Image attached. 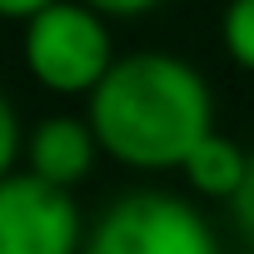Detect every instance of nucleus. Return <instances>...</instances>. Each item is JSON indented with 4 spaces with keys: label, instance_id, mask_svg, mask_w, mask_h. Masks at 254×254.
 Here are the masks:
<instances>
[{
    "label": "nucleus",
    "instance_id": "39448f33",
    "mask_svg": "<svg viewBox=\"0 0 254 254\" xmlns=\"http://www.w3.org/2000/svg\"><path fill=\"white\" fill-rule=\"evenodd\" d=\"M25 155H30L35 175L75 190L80 180H90V170H95V160L105 150H100V135H95L90 115H50V120H40L30 130Z\"/></svg>",
    "mask_w": 254,
    "mask_h": 254
},
{
    "label": "nucleus",
    "instance_id": "423d86ee",
    "mask_svg": "<svg viewBox=\"0 0 254 254\" xmlns=\"http://www.w3.org/2000/svg\"><path fill=\"white\" fill-rule=\"evenodd\" d=\"M180 170H185V180H190L194 194H204V199H234V190H239L244 175H249V150H239L229 135L209 130V135L185 155Z\"/></svg>",
    "mask_w": 254,
    "mask_h": 254
},
{
    "label": "nucleus",
    "instance_id": "6e6552de",
    "mask_svg": "<svg viewBox=\"0 0 254 254\" xmlns=\"http://www.w3.org/2000/svg\"><path fill=\"white\" fill-rule=\"evenodd\" d=\"M15 155H20V115H15L10 95L0 90V175L15 170Z\"/></svg>",
    "mask_w": 254,
    "mask_h": 254
},
{
    "label": "nucleus",
    "instance_id": "9d476101",
    "mask_svg": "<svg viewBox=\"0 0 254 254\" xmlns=\"http://www.w3.org/2000/svg\"><path fill=\"white\" fill-rule=\"evenodd\" d=\"M95 10H105L110 20H135V15H150L160 0H90Z\"/></svg>",
    "mask_w": 254,
    "mask_h": 254
},
{
    "label": "nucleus",
    "instance_id": "f03ea898",
    "mask_svg": "<svg viewBox=\"0 0 254 254\" xmlns=\"http://www.w3.org/2000/svg\"><path fill=\"white\" fill-rule=\"evenodd\" d=\"M25 70L50 95H90L105 70L115 65L110 15L95 10L90 0H50L45 10L25 20L20 35Z\"/></svg>",
    "mask_w": 254,
    "mask_h": 254
},
{
    "label": "nucleus",
    "instance_id": "0eeeda50",
    "mask_svg": "<svg viewBox=\"0 0 254 254\" xmlns=\"http://www.w3.org/2000/svg\"><path fill=\"white\" fill-rule=\"evenodd\" d=\"M219 40L239 70L254 75V0H229L219 15Z\"/></svg>",
    "mask_w": 254,
    "mask_h": 254
},
{
    "label": "nucleus",
    "instance_id": "f257e3e1",
    "mask_svg": "<svg viewBox=\"0 0 254 254\" xmlns=\"http://www.w3.org/2000/svg\"><path fill=\"white\" fill-rule=\"evenodd\" d=\"M85 115L110 160L130 170H180L214 130V95L190 60L170 50H135L115 55L105 80L85 95Z\"/></svg>",
    "mask_w": 254,
    "mask_h": 254
},
{
    "label": "nucleus",
    "instance_id": "9b49d317",
    "mask_svg": "<svg viewBox=\"0 0 254 254\" xmlns=\"http://www.w3.org/2000/svg\"><path fill=\"white\" fill-rule=\"evenodd\" d=\"M45 5H50V0H0V20H20V25H25V20H30L35 10H45Z\"/></svg>",
    "mask_w": 254,
    "mask_h": 254
},
{
    "label": "nucleus",
    "instance_id": "1a4fd4ad",
    "mask_svg": "<svg viewBox=\"0 0 254 254\" xmlns=\"http://www.w3.org/2000/svg\"><path fill=\"white\" fill-rule=\"evenodd\" d=\"M229 214H234L239 239L254 249V150H249V175H244V185H239V190H234V199H229Z\"/></svg>",
    "mask_w": 254,
    "mask_h": 254
},
{
    "label": "nucleus",
    "instance_id": "7ed1b4c3",
    "mask_svg": "<svg viewBox=\"0 0 254 254\" xmlns=\"http://www.w3.org/2000/svg\"><path fill=\"white\" fill-rule=\"evenodd\" d=\"M85 249L90 254H214L219 234L190 199L165 190H130L115 204H105V214L85 234Z\"/></svg>",
    "mask_w": 254,
    "mask_h": 254
},
{
    "label": "nucleus",
    "instance_id": "20e7f679",
    "mask_svg": "<svg viewBox=\"0 0 254 254\" xmlns=\"http://www.w3.org/2000/svg\"><path fill=\"white\" fill-rule=\"evenodd\" d=\"M80 244V204L65 185L35 170L0 175V254H70Z\"/></svg>",
    "mask_w": 254,
    "mask_h": 254
}]
</instances>
